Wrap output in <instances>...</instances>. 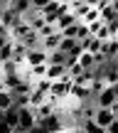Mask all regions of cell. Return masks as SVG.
I'll return each mask as SVG.
<instances>
[{
	"label": "cell",
	"instance_id": "obj_1",
	"mask_svg": "<svg viewBox=\"0 0 118 133\" xmlns=\"http://www.w3.org/2000/svg\"><path fill=\"white\" fill-rule=\"evenodd\" d=\"M15 131H37V116L32 106H17V128Z\"/></svg>",
	"mask_w": 118,
	"mask_h": 133
},
{
	"label": "cell",
	"instance_id": "obj_2",
	"mask_svg": "<svg viewBox=\"0 0 118 133\" xmlns=\"http://www.w3.org/2000/svg\"><path fill=\"white\" fill-rule=\"evenodd\" d=\"M91 101L96 106H116L118 104V84H106L99 94H94Z\"/></svg>",
	"mask_w": 118,
	"mask_h": 133
},
{
	"label": "cell",
	"instance_id": "obj_3",
	"mask_svg": "<svg viewBox=\"0 0 118 133\" xmlns=\"http://www.w3.org/2000/svg\"><path fill=\"white\" fill-rule=\"evenodd\" d=\"M47 62V52L42 47H32L25 52V66H32V64H42Z\"/></svg>",
	"mask_w": 118,
	"mask_h": 133
},
{
	"label": "cell",
	"instance_id": "obj_4",
	"mask_svg": "<svg viewBox=\"0 0 118 133\" xmlns=\"http://www.w3.org/2000/svg\"><path fill=\"white\" fill-rule=\"evenodd\" d=\"M17 20H22V15H20V12H15V10H12V8H8V5H3V8H0V22H3L8 30L12 27Z\"/></svg>",
	"mask_w": 118,
	"mask_h": 133
},
{
	"label": "cell",
	"instance_id": "obj_5",
	"mask_svg": "<svg viewBox=\"0 0 118 133\" xmlns=\"http://www.w3.org/2000/svg\"><path fill=\"white\" fill-rule=\"evenodd\" d=\"M59 39H61V32H59V30H54V32H49V35H44V37H39V47H42L44 52L57 49V47H59Z\"/></svg>",
	"mask_w": 118,
	"mask_h": 133
},
{
	"label": "cell",
	"instance_id": "obj_6",
	"mask_svg": "<svg viewBox=\"0 0 118 133\" xmlns=\"http://www.w3.org/2000/svg\"><path fill=\"white\" fill-rule=\"evenodd\" d=\"M99 20L101 22H113V20H118V5L113 3H106L99 8Z\"/></svg>",
	"mask_w": 118,
	"mask_h": 133
},
{
	"label": "cell",
	"instance_id": "obj_7",
	"mask_svg": "<svg viewBox=\"0 0 118 133\" xmlns=\"http://www.w3.org/2000/svg\"><path fill=\"white\" fill-rule=\"evenodd\" d=\"M0 121L8 126V131H15V128H17V106L12 104L10 109H5L3 116H0Z\"/></svg>",
	"mask_w": 118,
	"mask_h": 133
},
{
	"label": "cell",
	"instance_id": "obj_8",
	"mask_svg": "<svg viewBox=\"0 0 118 133\" xmlns=\"http://www.w3.org/2000/svg\"><path fill=\"white\" fill-rule=\"evenodd\" d=\"M69 99H74V101H89V99H91V91H89V86L71 84V86H69Z\"/></svg>",
	"mask_w": 118,
	"mask_h": 133
},
{
	"label": "cell",
	"instance_id": "obj_9",
	"mask_svg": "<svg viewBox=\"0 0 118 133\" xmlns=\"http://www.w3.org/2000/svg\"><path fill=\"white\" fill-rule=\"evenodd\" d=\"M76 62L84 66V69H91V66H96V59H94V54H91L89 49H81L79 57H76Z\"/></svg>",
	"mask_w": 118,
	"mask_h": 133
},
{
	"label": "cell",
	"instance_id": "obj_10",
	"mask_svg": "<svg viewBox=\"0 0 118 133\" xmlns=\"http://www.w3.org/2000/svg\"><path fill=\"white\" fill-rule=\"evenodd\" d=\"M64 74H66L64 64H47V69H44V76H47V79H59V76H64Z\"/></svg>",
	"mask_w": 118,
	"mask_h": 133
},
{
	"label": "cell",
	"instance_id": "obj_11",
	"mask_svg": "<svg viewBox=\"0 0 118 133\" xmlns=\"http://www.w3.org/2000/svg\"><path fill=\"white\" fill-rule=\"evenodd\" d=\"M20 42H22L27 49H32V47H39V35L34 32V30H30L27 35H22V37H20Z\"/></svg>",
	"mask_w": 118,
	"mask_h": 133
},
{
	"label": "cell",
	"instance_id": "obj_12",
	"mask_svg": "<svg viewBox=\"0 0 118 133\" xmlns=\"http://www.w3.org/2000/svg\"><path fill=\"white\" fill-rule=\"evenodd\" d=\"M79 131H84V133H101V128L96 126L94 118H79Z\"/></svg>",
	"mask_w": 118,
	"mask_h": 133
},
{
	"label": "cell",
	"instance_id": "obj_13",
	"mask_svg": "<svg viewBox=\"0 0 118 133\" xmlns=\"http://www.w3.org/2000/svg\"><path fill=\"white\" fill-rule=\"evenodd\" d=\"M12 106V91L10 89H0V111Z\"/></svg>",
	"mask_w": 118,
	"mask_h": 133
},
{
	"label": "cell",
	"instance_id": "obj_14",
	"mask_svg": "<svg viewBox=\"0 0 118 133\" xmlns=\"http://www.w3.org/2000/svg\"><path fill=\"white\" fill-rule=\"evenodd\" d=\"M81 22L84 25H89V22H94V20H99V8H86V12L81 15Z\"/></svg>",
	"mask_w": 118,
	"mask_h": 133
},
{
	"label": "cell",
	"instance_id": "obj_15",
	"mask_svg": "<svg viewBox=\"0 0 118 133\" xmlns=\"http://www.w3.org/2000/svg\"><path fill=\"white\" fill-rule=\"evenodd\" d=\"M10 57H12V39H8V42L0 47V59L5 62V59H10Z\"/></svg>",
	"mask_w": 118,
	"mask_h": 133
},
{
	"label": "cell",
	"instance_id": "obj_16",
	"mask_svg": "<svg viewBox=\"0 0 118 133\" xmlns=\"http://www.w3.org/2000/svg\"><path fill=\"white\" fill-rule=\"evenodd\" d=\"M64 69H66V74H69V76H76V74H81V71H84V66H81L79 62H71L69 66H64Z\"/></svg>",
	"mask_w": 118,
	"mask_h": 133
},
{
	"label": "cell",
	"instance_id": "obj_17",
	"mask_svg": "<svg viewBox=\"0 0 118 133\" xmlns=\"http://www.w3.org/2000/svg\"><path fill=\"white\" fill-rule=\"evenodd\" d=\"M59 32H61V37H74V39H76V22L69 25V27H61Z\"/></svg>",
	"mask_w": 118,
	"mask_h": 133
},
{
	"label": "cell",
	"instance_id": "obj_18",
	"mask_svg": "<svg viewBox=\"0 0 118 133\" xmlns=\"http://www.w3.org/2000/svg\"><path fill=\"white\" fill-rule=\"evenodd\" d=\"M0 35H8V27H5L3 22H0Z\"/></svg>",
	"mask_w": 118,
	"mask_h": 133
},
{
	"label": "cell",
	"instance_id": "obj_19",
	"mask_svg": "<svg viewBox=\"0 0 118 133\" xmlns=\"http://www.w3.org/2000/svg\"><path fill=\"white\" fill-rule=\"evenodd\" d=\"M59 3H69V0H59Z\"/></svg>",
	"mask_w": 118,
	"mask_h": 133
}]
</instances>
